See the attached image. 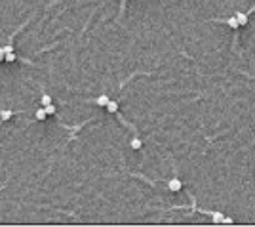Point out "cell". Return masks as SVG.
Instances as JSON below:
<instances>
[{
  "label": "cell",
  "instance_id": "4fadbf2b",
  "mask_svg": "<svg viewBox=\"0 0 255 227\" xmlns=\"http://www.w3.org/2000/svg\"><path fill=\"white\" fill-rule=\"evenodd\" d=\"M2 59H4V50L0 48V61H2Z\"/></svg>",
  "mask_w": 255,
  "mask_h": 227
},
{
  "label": "cell",
  "instance_id": "5bb4252c",
  "mask_svg": "<svg viewBox=\"0 0 255 227\" xmlns=\"http://www.w3.org/2000/svg\"><path fill=\"white\" fill-rule=\"evenodd\" d=\"M251 12H255V4H253V6H251V8H249V12H246V14H248V15H249V14H251Z\"/></svg>",
  "mask_w": 255,
  "mask_h": 227
},
{
  "label": "cell",
  "instance_id": "9c48e42d",
  "mask_svg": "<svg viewBox=\"0 0 255 227\" xmlns=\"http://www.w3.org/2000/svg\"><path fill=\"white\" fill-rule=\"evenodd\" d=\"M36 118H38V120H44V118H46V111L38 109V111H36Z\"/></svg>",
  "mask_w": 255,
  "mask_h": 227
},
{
  "label": "cell",
  "instance_id": "3957f363",
  "mask_svg": "<svg viewBox=\"0 0 255 227\" xmlns=\"http://www.w3.org/2000/svg\"><path fill=\"white\" fill-rule=\"evenodd\" d=\"M105 107H107L109 113H116V111H118V103H116V101H110V99H109V103H107Z\"/></svg>",
  "mask_w": 255,
  "mask_h": 227
},
{
  "label": "cell",
  "instance_id": "8992f818",
  "mask_svg": "<svg viewBox=\"0 0 255 227\" xmlns=\"http://www.w3.org/2000/svg\"><path fill=\"white\" fill-rule=\"evenodd\" d=\"M227 25H228V27H232V29H236L240 23H238V19H236L234 15H232V17H228V19H227Z\"/></svg>",
  "mask_w": 255,
  "mask_h": 227
},
{
  "label": "cell",
  "instance_id": "277c9868",
  "mask_svg": "<svg viewBox=\"0 0 255 227\" xmlns=\"http://www.w3.org/2000/svg\"><path fill=\"white\" fill-rule=\"evenodd\" d=\"M130 145H131V149H135V151H139L141 147H143V141H141L139 138H134V139H131V143H130Z\"/></svg>",
  "mask_w": 255,
  "mask_h": 227
},
{
  "label": "cell",
  "instance_id": "7a4b0ae2",
  "mask_svg": "<svg viewBox=\"0 0 255 227\" xmlns=\"http://www.w3.org/2000/svg\"><path fill=\"white\" fill-rule=\"evenodd\" d=\"M168 187H170L171 191H179L183 185H181V181L177 179V178H173V179H170V181H168Z\"/></svg>",
  "mask_w": 255,
  "mask_h": 227
},
{
  "label": "cell",
  "instance_id": "6da1fadb",
  "mask_svg": "<svg viewBox=\"0 0 255 227\" xmlns=\"http://www.w3.org/2000/svg\"><path fill=\"white\" fill-rule=\"evenodd\" d=\"M234 17L238 19V23H240V25H248V21H249V15H248L246 12H236Z\"/></svg>",
  "mask_w": 255,
  "mask_h": 227
},
{
  "label": "cell",
  "instance_id": "5b68a950",
  "mask_svg": "<svg viewBox=\"0 0 255 227\" xmlns=\"http://www.w3.org/2000/svg\"><path fill=\"white\" fill-rule=\"evenodd\" d=\"M95 103H97V105H101V107H105V105L109 103V96H99V97L95 99Z\"/></svg>",
  "mask_w": 255,
  "mask_h": 227
},
{
  "label": "cell",
  "instance_id": "8fae6325",
  "mask_svg": "<svg viewBox=\"0 0 255 227\" xmlns=\"http://www.w3.org/2000/svg\"><path fill=\"white\" fill-rule=\"evenodd\" d=\"M48 103H51V97L50 96H42V105H48Z\"/></svg>",
  "mask_w": 255,
  "mask_h": 227
},
{
  "label": "cell",
  "instance_id": "30bf717a",
  "mask_svg": "<svg viewBox=\"0 0 255 227\" xmlns=\"http://www.w3.org/2000/svg\"><path fill=\"white\" fill-rule=\"evenodd\" d=\"M4 59H6V61H15V54H14V52L6 54V55H4Z\"/></svg>",
  "mask_w": 255,
  "mask_h": 227
},
{
  "label": "cell",
  "instance_id": "7c38bea8",
  "mask_svg": "<svg viewBox=\"0 0 255 227\" xmlns=\"http://www.w3.org/2000/svg\"><path fill=\"white\" fill-rule=\"evenodd\" d=\"M2 50H4V55H6V54H10V52H14V46H4Z\"/></svg>",
  "mask_w": 255,
  "mask_h": 227
},
{
  "label": "cell",
  "instance_id": "ba28073f",
  "mask_svg": "<svg viewBox=\"0 0 255 227\" xmlns=\"http://www.w3.org/2000/svg\"><path fill=\"white\" fill-rule=\"evenodd\" d=\"M44 111H46V115H53V113H55V107H53L51 103H48V105H44Z\"/></svg>",
  "mask_w": 255,
  "mask_h": 227
},
{
  "label": "cell",
  "instance_id": "52a82bcc",
  "mask_svg": "<svg viewBox=\"0 0 255 227\" xmlns=\"http://www.w3.org/2000/svg\"><path fill=\"white\" fill-rule=\"evenodd\" d=\"M12 115H14L12 111H2V113H0V120H10Z\"/></svg>",
  "mask_w": 255,
  "mask_h": 227
}]
</instances>
